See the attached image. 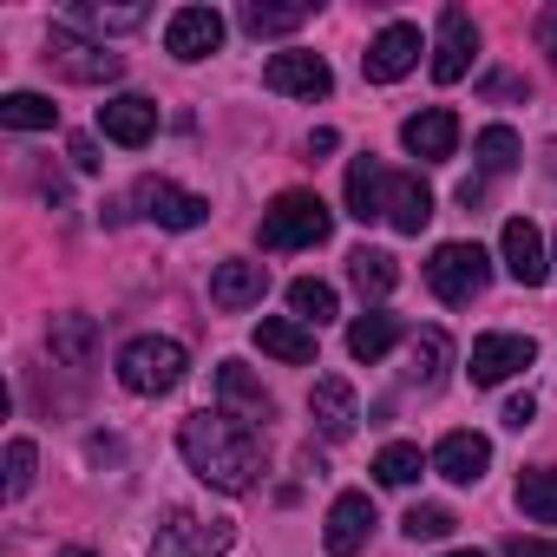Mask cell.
<instances>
[{"mask_svg": "<svg viewBox=\"0 0 557 557\" xmlns=\"http://www.w3.org/2000/svg\"><path fill=\"white\" fill-rule=\"evenodd\" d=\"M177 446H184V466L203 479V485H216V492H249L256 479H262V433L249 426V420H236V413H190L184 426H177Z\"/></svg>", "mask_w": 557, "mask_h": 557, "instance_id": "cell-1", "label": "cell"}, {"mask_svg": "<svg viewBox=\"0 0 557 557\" xmlns=\"http://www.w3.org/2000/svg\"><path fill=\"white\" fill-rule=\"evenodd\" d=\"M329 230H335V210L315 190H283L256 223L262 249H315V243H329Z\"/></svg>", "mask_w": 557, "mask_h": 557, "instance_id": "cell-2", "label": "cell"}, {"mask_svg": "<svg viewBox=\"0 0 557 557\" xmlns=\"http://www.w3.org/2000/svg\"><path fill=\"white\" fill-rule=\"evenodd\" d=\"M184 374H190V355H184V342H171V335H138V342H125V355H119V381H125L132 394H171Z\"/></svg>", "mask_w": 557, "mask_h": 557, "instance_id": "cell-3", "label": "cell"}, {"mask_svg": "<svg viewBox=\"0 0 557 557\" xmlns=\"http://www.w3.org/2000/svg\"><path fill=\"white\" fill-rule=\"evenodd\" d=\"M426 283H433V296H440L446 309H466V302H479L485 283H492V256H485L479 243H440L433 262H426Z\"/></svg>", "mask_w": 557, "mask_h": 557, "instance_id": "cell-4", "label": "cell"}, {"mask_svg": "<svg viewBox=\"0 0 557 557\" xmlns=\"http://www.w3.org/2000/svg\"><path fill=\"white\" fill-rule=\"evenodd\" d=\"M230 524L223 518H197V511H171L164 524H158V537H151V550L145 557H223L230 550Z\"/></svg>", "mask_w": 557, "mask_h": 557, "instance_id": "cell-5", "label": "cell"}, {"mask_svg": "<svg viewBox=\"0 0 557 557\" xmlns=\"http://www.w3.org/2000/svg\"><path fill=\"white\" fill-rule=\"evenodd\" d=\"M47 60L66 73V79H86V86H99V79H119L125 73V53H106L99 40H86L79 27H53L47 34Z\"/></svg>", "mask_w": 557, "mask_h": 557, "instance_id": "cell-6", "label": "cell"}, {"mask_svg": "<svg viewBox=\"0 0 557 557\" xmlns=\"http://www.w3.org/2000/svg\"><path fill=\"white\" fill-rule=\"evenodd\" d=\"M420 27H407V21H394V27H381L374 40H368V53H361V73H368V86H394V79H407L413 66H420Z\"/></svg>", "mask_w": 557, "mask_h": 557, "instance_id": "cell-7", "label": "cell"}, {"mask_svg": "<svg viewBox=\"0 0 557 557\" xmlns=\"http://www.w3.org/2000/svg\"><path fill=\"white\" fill-rule=\"evenodd\" d=\"M262 86L269 92H289V99H329L335 92V73H329L322 53H269Z\"/></svg>", "mask_w": 557, "mask_h": 557, "instance_id": "cell-8", "label": "cell"}, {"mask_svg": "<svg viewBox=\"0 0 557 557\" xmlns=\"http://www.w3.org/2000/svg\"><path fill=\"white\" fill-rule=\"evenodd\" d=\"M537 361V342L531 335H479L472 342V387H498V381H511V374H524Z\"/></svg>", "mask_w": 557, "mask_h": 557, "instance_id": "cell-9", "label": "cell"}, {"mask_svg": "<svg viewBox=\"0 0 557 557\" xmlns=\"http://www.w3.org/2000/svg\"><path fill=\"white\" fill-rule=\"evenodd\" d=\"M223 47V14L216 8H177L164 21V53L171 60H210Z\"/></svg>", "mask_w": 557, "mask_h": 557, "instance_id": "cell-10", "label": "cell"}, {"mask_svg": "<svg viewBox=\"0 0 557 557\" xmlns=\"http://www.w3.org/2000/svg\"><path fill=\"white\" fill-rule=\"evenodd\" d=\"M138 203H145V216L151 223H164V230H197L203 216H210V203L197 197V190H177L171 177H138V190H132Z\"/></svg>", "mask_w": 557, "mask_h": 557, "instance_id": "cell-11", "label": "cell"}, {"mask_svg": "<svg viewBox=\"0 0 557 557\" xmlns=\"http://www.w3.org/2000/svg\"><path fill=\"white\" fill-rule=\"evenodd\" d=\"M472 53H479L472 14H466V8H446V14H440V47H433V79H440V86L466 79V73H472Z\"/></svg>", "mask_w": 557, "mask_h": 557, "instance_id": "cell-12", "label": "cell"}, {"mask_svg": "<svg viewBox=\"0 0 557 557\" xmlns=\"http://www.w3.org/2000/svg\"><path fill=\"white\" fill-rule=\"evenodd\" d=\"M99 132H106L112 145H125V151H145L151 132H158V106H151L145 92H119V99L99 106Z\"/></svg>", "mask_w": 557, "mask_h": 557, "instance_id": "cell-13", "label": "cell"}, {"mask_svg": "<svg viewBox=\"0 0 557 557\" xmlns=\"http://www.w3.org/2000/svg\"><path fill=\"white\" fill-rule=\"evenodd\" d=\"M400 145H407L420 164H446V158L459 151V119H453L446 106H426V112H413V119L400 125Z\"/></svg>", "mask_w": 557, "mask_h": 557, "instance_id": "cell-14", "label": "cell"}, {"mask_svg": "<svg viewBox=\"0 0 557 557\" xmlns=\"http://www.w3.org/2000/svg\"><path fill=\"white\" fill-rule=\"evenodd\" d=\"M269 296V269L262 262H216L210 269V302L223 309V315H243V309H256Z\"/></svg>", "mask_w": 557, "mask_h": 557, "instance_id": "cell-15", "label": "cell"}, {"mask_svg": "<svg viewBox=\"0 0 557 557\" xmlns=\"http://www.w3.org/2000/svg\"><path fill=\"white\" fill-rule=\"evenodd\" d=\"M485 466H492V440L485 433H446L440 446H433V472L440 479H453V485H479L485 479Z\"/></svg>", "mask_w": 557, "mask_h": 557, "instance_id": "cell-16", "label": "cell"}, {"mask_svg": "<svg viewBox=\"0 0 557 557\" xmlns=\"http://www.w3.org/2000/svg\"><path fill=\"white\" fill-rule=\"evenodd\" d=\"M368 531H374V498H368V492H342V498L329 505L322 544H329V557H355V550L368 544Z\"/></svg>", "mask_w": 557, "mask_h": 557, "instance_id": "cell-17", "label": "cell"}, {"mask_svg": "<svg viewBox=\"0 0 557 557\" xmlns=\"http://www.w3.org/2000/svg\"><path fill=\"white\" fill-rule=\"evenodd\" d=\"M309 420H315V433H322V440H348V433H355V420H361L355 387H348L342 374H322V381H315V394H309Z\"/></svg>", "mask_w": 557, "mask_h": 557, "instance_id": "cell-18", "label": "cell"}, {"mask_svg": "<svg viewBox=\"0 0 557 557\" xmlns=\"http://www.w3.org/2000/svg\"><path fill=\"white\" fill-rule=\"evenodd\" d=\"M498 249H505L511 283L537 289L544 275H550V262H544V236H537V223H531V216H511V223H505V236H498Z\"/></svg>", "mask_w": 557, "mask_h": 557, "instance_id": "cell-19", "label": "cell"}, {"mask_svg": "<svg viewBox=\"0 0 557 557\" xmlns=\"http://www.w3.org/2000/svg\"><path fill=\"white\" fill-rule=\"evenodd\" d=\"M256 348L275 355V361H289V368H309L315 361V329L296 322V315H262L256 322Z\"/></svg>", "mask_w": 557, "mask_h": 557, "instance_id": "cell-20", "label": "cell"}, {"mask_svg": "<svg viewBox=\"0 0 557 557\" xmlns=\"http://www.w3.org/2000/svg\"><path fill=\"white\" fill-rule=\"evenodd\" d=\"M387 223L400 236H420L433 223V190L420 177H407V171H387Z\"/></svg>", "mask_w": 557, "mask_h": 557, "instance_id": "cell-21", "label": "cell"}, {"mask_svg": "<svg viewBox=\"0 0 557 557\" xmlns=\"http://www.w3.org/2000/svg\"><path fill=\"white\" fill-rule=\"evenodd\" d=\"M348 216H355V223L387 216V171H381V158H368V151L348 164Z\"/></svg>", "mask_w": 557, "mask_h": 557, "instance_id": "cell-22", "label": "cell"}, {"mask_svg": "<svg viewBox=\"0 0 557 557\" xmlns=\"http://www.w3.org/2000/svg\"><path fill=\"white\" fill-rule=\"evenodd\" d=\"M216 394H223V407H230L236 420H249V426L269 420V394H262V381H256L243 361H223V368H216Z\"/></svg>", "mask_w": 557, "mask_h": 557, "instance_id": "cell-23", "label": "cell"}, {"mask_svg": "<svg viewBox=\"0 0 557 557\" xmlns=\"http://www.w3.org/2000/svg\"><path fill=\"white\" fill-rule=\"evenodd\" d=\"M348 283H355L368 302H387V296H394V283H400V269H394V256H387V249H355V256H348Z\"/></svg>", "mask_w": 557, "mask_h": 557, "instance_id": "cell-24", "label": "cell"}, {"mask_svg": "<svg viewBox=\"0 0 557 557\" xmlns=\"http://www.w3.org/2000/svg\"><path fill=\"white\" fill-rule=\"evenodd\" d=\"M0 125H8V132H53L60 106L47 92H8V99H0Z\"/></svg>", "mask_w": 557, "mask_h": 557, "instance_id": "cell-25", "label": "cell"}, {"mask_svg": "<svg viewBox=\"0 0 557 557\" xmlns=\"http://www.w3.org/2000/svg\"><path fill=\"white\" fill-rule=\"evenodd\" d=\"M472 158H479V171H492V177H505V171H518V158H524V145H518V132H511V125H485V132L472 138Z\"/></svg>", "mask_w": 557, "mask_h": 557, "instance_id": "cell-26", "label": "cell"}, {"mask_svg": "<svg viewBox=\"0 0 557 557\" xmlns=\"http://www.w3.org/2000/svg\"><path fill=\"white\" fill-rule=\"evenodd\" d=\"M394 342H400V322H394V315H381V309H368V315L348 329V355H355V361H381Z\"/></svg>", "mask_w": 557, "mask_h": 557, "instance_id": "cell-27", "label": "cell"}, {"mask_svg": "<svg viewBox=\"0 0 557 557\" xmlns=\"http://www.w3.org/2000/svg\"><path fill=\"white\" fill-rule=\"evenodd\" d=\"M518 511L531 524H557V466H537L518 479Z\"/></svg>", "mask_w": 557, "mask_h": 557, "instance_id": "cell-28", "label": "cell"}, {"mask_svg": "<svg viewBox=\"0 0 557 557\" xmlns=\"http://www.w3.org/2000/svg\"><path fill=\"white\" fill-rule=\"evenodd\" d=\"M302 21H309V8H275V0H249L243 8V34H256V40H283Z\"/></svg>", "mask_w": 557, "mask_h": 557, "instance_id": "cell-29", "label": "cell"}, {"mask_svg": "<svg viewBox=\"0 0 557 557\" xmlns=\"http://www.w3.org/2000/svg\"><path fill=\"white\" fill-rule=\"evenodd\" d=\"M446 361H453L446 329H420L413 335V387H440L446 381Z\"/></svg>", "mask_w": 557, "mask_h": 557, "instance_id": "cell-30", "label": "cell"}, {"mask_svg": "<svg viewBox=\"0 0 557 557\" xmlns=\"http://www.w3.org/2000/svg\"><path fill=\"white\" fill-rule=\"evenodd\" d=\"M289 309H296V322H309V329H322V322H335V289L329 283H315V275H296L289 283Z\"/></svg>", "mask_w": 557, "mask_h": 557, "instance_id": "cell-31", "label": "cell"}, {"mask_svg": "<svg viewBox=\"0 0 557 557\" xmlns=\"http://www.w3.org/2000/svg\"><path fill=\"white\" fill-rule=\"evenodd\" d=\"M420 472H426V453H420V446H407V440L381 446V459H374V479H381V485H413Z\"/></svg>", "mask_w": 557, "mask_h": 557, "instance_id": "cell-32", "label": "cell"}, {"mask_svg": "<svg viewBox=\"0 0 557 557\" xmlns=\"http://www.w3.org/2000/svg\"><path fill=\"white\" fill-rule=\"evenodd\" d=\"M47 342H53V355H60V361L86 368V355H92V322H86V315H60Z\"/></svg>", "mask_w": 557, "mask_h": 557, "instance_id": "cell-33", "label": "cell"}, {"mask_svg": "<svg viewBox=\"0 0 557 557\" xmlns=\"http://www.w3.org/2000/svg\"><path fill=\"white\" fill-rule=\"evenodd\" d=\"M73 27L79 34H132V27H145V8H79Z\"/></svg>", "mask_w": 557, "mask_h": 557, "instance_id": "cell-34", "label": "cell"}, {"mask_svg": "<svg viewBox=\"0 0 557 557\" xmlns=\"http://www.w3.org/2000/svg\"><path fill=\"white\" fill-rule=\"evenodd\" d=\"M453 524H459V518H453L446 505H413V511L400 518V531H407L413 544H440V537H453Z\"/></svg>", "mask_w": 557, "mask_h": 557, "instance_id": "cell-35", "label": "cell"}, {"mask_svg": "<svg viewBox=\"0 0 557 557\" xmlns=\"http://www.w3.org/2000/svg\"><path fill=\"white\" fill-rule=\"evenodd\" d=\"M34 466H40L34 440H14V446H8V498H27V492H34Z\"/></svg>", "mask_w": 557, "mask_h": 557, "instance_id": "cell-36", "label": "cell"}, {"mask_svg": "<svg viewBox=\"0 0 557 557\" xmlns=\"http://www.w3.org/2000/svg\"><path fill=\"white\" fill-rule=\"evenodd\" d=\"M498 420H505V426H511V433H524V426H531V420H537V400H531V394H511V400H505V413H498Z\"/></svg>", "mask_w": 557, "mask_h": 557, "instance_id": "cell-37", "label": "cell"}, {"mask_svg": "<svg viewBox=\"0 0 557 557\" xmlns=\"http://www.w3.org/2000/svg\"><path fill=\"white\" fill-rule=\"evenodd\" d=\"M505 557H557V544H550V537H511Z\"/></svg>", "mask_w": 557, "mask_h": 557, "instance_id": "cell-38", "label": "cell"}, {"mask_svg": "<svg viewBox=\"0 0 557 557\" xmlns=\"http://www.w3.org/2000/svg\"><path fill=\"white\" fill-rule=\"evenodd\" d=\"M537 40H544V53L557 60V8H544V21H537Z\"/></svg>", "mask_w": 557, "mask_h": 557, "instance_id": "cell-39", "label": "cell"}, {"mask_svg": "<svg viewBox=\"0 0 557 557\" xmlns=\"http://www.w3.org/2000/svg\"><path fill=\"white\" fill-rule=\"evenodd\" d=\"M73 164H79V171H99V151H92V138H73Z\"/></svg>", "mask_w": 557, "mask_h": 557, "instance_id": "cell-40", "label": "cell"}, {"mask_svg": "<svg viewBox=\"0 0 557 557\" xmlns=\"http://www.w3.org/2000/svg\"><path fill=\"white\" fill-rule=\"evenodd\" d=\"M335 145H342V138H335V132H329V125H322V132H315V138H309V158H329V151H335Z\"/></svg>", "mask_w": 557, "mask_h": 557, "instance_id": "cell-41", "label": "cell"}, {"mask_svg": "<svg viewBox=\"0 0 557 557\" xmlns=\"http://www.w3.org/2000/svg\"><path fill=\"white\" fill-rule=\"evenodd\" d=\"M479 197H485V184H479V177H466V184H459V203H466V210H479Z\"/></svg>", "mask_w": 557, "mask_h": 557, "instance_id": "cell-42", "label": "cell"}, {"mask_svg": "<svg viewBox=\"0 0 557 557\" xmlns=\"http://www.w3.org/2000/svg\"><path fill=\"white\" fill-rule=\"evenodd\" d=\"M446 557H485V550H446Z\"/></svg>", "mask_w": 557, "mask_h": 557, "instance_id": "cell-43", "label": "cell"}, {"mask_svg": "<svg viewBox=\"0 0 557 557\" xmlns=\"http://www.w3.org/2000/svg\"><path fill=\"white\" fill-rule=\"evenodd\" d=\"M60 557H92V550H60Z\"/></svg>", "mask_w": 557, "mask_h": 557, "instance_id": "cell-44", "label": "cell"}]
</instances>
